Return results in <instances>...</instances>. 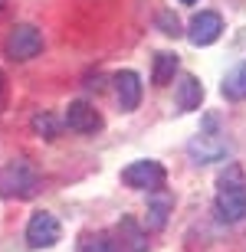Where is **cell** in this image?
I'll use <instances>...</instances> for the list:
<instances>
[{
	"mask_svg": "<svg viewBox=\"0 0 246 252\" xmlns=\"http://www.w3.org/2000/svg\"><path fill=\"white\" fill-rule=\"evenodd\" d=\"M122 184L132 190H148V193H158V190L168 184V170L158 164V160H135L122 170Z\"/></svg>",
	"mask_w": 246,
	"mask_h": 252,
	"instance_id": "6da1fadb",
	"label": "cell"
},
{
	"mask_svg": "<svg viewBox=\"0 0 246 252\" xmlns=\"http://www.w3.org/2000/svg\"><path fill=\"white\" fill-rule=\"evenodd\" d=\"M187 154L194 164H217V160H227L233 154V144L217 131H200L197 138L187 141Z\"/></svg>",
	"mask_w": 246,
	"mask_h": 252,
	"instance_id": "7a4b0ae2",
	"label": "cell"
},
{
	"mask_svg": "<svg viewBox=\"0 0 246 252\" xmlns=\"http://www.w3.org/2000/svg\"><path fill=\"white\" fill-rule=\"evenodd\" d=\"M39 187L36 170L30 167L27 160H10L7 167L0 170V193L3 196H33Z\"/></svg>",
	"mask_w": 246,
	"mask_h": 252,
	"instance_id": "3957f363",
	"label": "cell"
},
{
	"mask_svg": "<svg viewBox=\"0 0 246 252\" xmlns=\"http://www.w3.org/2000/svg\"><path fill=\"white\" fill-rule=\"evenodd\" d=\"M39 49H43V33H39L36 27H30V23L13 27L7 43H3V53H7L13 63H27V59L39 56Z\"/></svg>",
	"mask_w": 246,
	"mask_h": 252,
	"instance_id": "277c9868",
	"label": "cell"
},
{
	"mask_svg": "<svg viewBox=\"0 0 246 252\" xmlns=\"http://www.w3.org/2000/svg\"><path fill=\"white\" fill-rule=\"evenodd\" d=\"M63 239V226L53 213H33L27 223V246L30 249H53Z\"/></svg>",
	"mask_w": 246,
	"mask_h": 252,
	"instance_id": "5b68a950",
	"label": "cell"
},
{
	"mask_svg": "<svg viewBox=\"0 0 246 252\" xmlns=\"http://www.w3.org/2000/svg\"><path fill=\"white\" fill-rule=\"evenodd\" d=\"M220 33H223V20H220V13H213V10L197 13V17L190 20V27H187V39L194 43V46H210V43H217Z\"/></svg>",
	"mask_w": 246,
	"mask_h": 252,
	"instance_id": "8992f818",
	"label": "cell"
},
{
	"mask_svg": "<svg viewBox=\"0 0 246 252\" xmlns=\"http://www.w3.org/2000/svg\"><path fill=\"white\" fill-rule=\"evenodd\" d=\"M66 125H69V131H76V134H95V131H102L105 122L89 102H72L66 108Z\"/></svg>",
	"mask_w": 246,
	"mask_h": 252,
	"instance_id": "52a82bcc",
	"label": "cell"
},
{
	"mask_svg": "<svg viewBox=\"0 0 246 252\" xmlns=\"http://www.w3.org/2000/svg\"><path fill=\"white\" fill-rule=\"evenodd\" d=\"M115 98H118V108L122 112H135L141 105V79L132 69H122L115 75Z\"/></svg>",
	"mask_w": 246,
	"mask_h": 252,
	"instance_id": "ba28073f",
	"label": "cell"
},
{
	"mask_svg": "<svg viewBox=\"0 0 246 252\" xmlns=\"http://www.w3.org/2000/svg\"><path fill=\"white\" fill-rule=\"evenodd\" d=\"M213 210H217V216L223 223H243L246 220V190H220Z\"/></svg>",
	"mask_w": 246,
	"mask_h": 252,
	"instance_id": "9c48e42d",
	"label": "cell"
},
{
	"mask_svg": "<svg viewBox=\"0 0 246 252\" xmlns=\"http://www.w3.org/2000/svg\"><path fill=\"white\" fill-rule=\"evenodd\" d=\"M174 98H177V108L180 112H197L200 102H204V85H200L197 75H180L177 79V89H174Z\"/></svg>",
	"mask_w": 246,
	"mask_h": 252,
	"instance_id": "30bf717a",
	"label": "cell"
},
{
	"mask_svg": "<svg viewBox=\"0 0 246 252\" xmlns=\"http://www.w3.org/2000/svg\"><path fill=\"white\" fill-rule=\"evenodd\" d=\"M115 246H118L122 252H144L148 249V233L135 223L132 216H125L122 223H118V243Z\"/></svg>",
	"mask_w": 246,
	"mask_h": 252,
	"instance_id": "8fae6325",
	"label": "cell"
},
{
	"mask_svg": "<svg viewBox=\"0 0 246 252\" xmlns=\"http://www.w3.org/2000/svg\"><path fill=\"white\" fill-rule=\"evenodd\" d=\"M220 92H223V98H230V102H243L246 98V63L230 69L223 85H220Z\"/></svg>",
	"mask_w": 246,
	"mask_h": 252,
	"instance_id": "7c38bea8",
	"label": "cell"
},
{
	"mask_svg": "<svg viewBox=\"0 0 246 252\" xmlns=\"http://www.w3.org/2000/svg\"><path fill=\"white\" fill-rule=\"evenodd\" d=\"M177 65H180L177 53H158V56H154V72H151L154 85H168V82H174V72H177Z\"/></svg>",
	"mask_w": 246,
	"mask_h": 252,
	"instance_id": "4fadbf2b",
	"label": "cell"
},
{
	"mask_svg": "<svg viewBox=\"0 0 246 252\" xmlns=\"http://www.w3.org/2000/svg\"><path fill=\"white\" fill-rule=\"evenodd\" d=\"M171 206H174V203H171V196H158V200L148 206V229H164Z\"/></svg>",
	"mask_w": 246,
	"mask_h": 252,
	"instance_id": "5bb4252c",
	"label": "cell"
},
{
	"mask_svg": "<svg viewBox=\"0 0 246 252\" xmlns=\"http://www.w3.org/2000/svg\"><path fill=\"white\" fill-rule=\"evenodd\" d=\"M217 187L220 190H246V174H243V167L240 164H227V170L220 174V180H217Z\"/></svg>",
	"mask_w": 246,
	"mask_h": 252,
	"instance_id": "9a60e30c",
	"label": "cell"
},
{
	"mask_svg": "<svg viewBox=\"0 0 246 252\" xmlns=\"http://www.w3.org/2000/svg\"><path fill=\"white\" fill-rule=\"evenodd\" d=\"M33 131H36L39 138L53 141V138L59 134V122H56L49 112H39V115H33Z\"/></svg>",
	"mask_w": 246,
	"mask_h": 252,
	"instance_id": "2e32d148",
	"label": "cell"
},
{
	"mask_svg": "<svg viewBox=\"0 0 246 252\" xmlns=\"http://www.w3.org/2000/svg\"><path fill=\"white\" fill-rule=\"evenodd\" d=\"M82 252H118V246L108 233H95V236H85Z\"/></svg>",
	"mask_w": 246,
	"mask_h": 252,
	"instance_id": "e0dca14e",
	"label": "cell"
},
{
	"mask_svg": "<svg viewBox=\"0 0 246 252\" xmlns=\"http://www.w3.org/2000/svg\"><path fill=\"white\" fill-rule=\"evenodd\" d=\"M158 30H161L164 36H180L184 30H180V20L171 13V10H164V13H158Z\"/></svg>",
	"mask_w": 246,
	"mask_h": 252,
	"instance_id": "ac0fdd59",
	"label": "cell"
},
{
	"mask_svg": "<svg viewBox=\"0 0 246 252\" xmlns=\"http://www.w3.org/2000/svg\"><path fill=\"white\" fill-rule=\"evenodd\" d=\"M0 95H3V75H0Z\"/></svg>",
	"mask_w": 246,
	"mask_h": 252,
	"instance_id": "d6986e66",
	"label": "cell"
},
{
	"mask_svg": "<svg viewBox=\"0 0 246 252\" xmlns=\"http://www.w3.org/2000/svg\"><path fill=\"white\" fill-rule=\"evenodd\" d=\"M180 3H197V0H180Z\"/></svg>",
	"mask_w": 246,
	"mask_h": 252,
	"instance_id": "ffe728a7",
	"label": "cell"
},
{
	"mask_svg": "<svg viewBox=\"0 0 246 252\" xmlns=\"http://www.w3.org/2000/svg\"><path fill=\"white\" fill-rule=\"evenodd\" d=\"M3 7H7V0H0V10H3Z\"/></svg>",
	"mask_w": 246,
	"mask_h": 252,
	"instance_id": "44dd1931",
	"label": "cell"
}]
</instances>
